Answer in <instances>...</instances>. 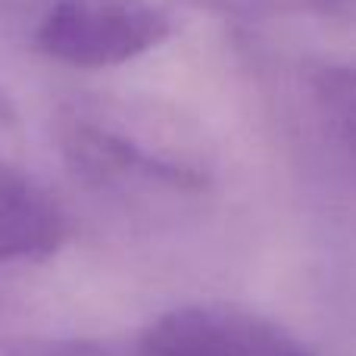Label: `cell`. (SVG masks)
<instances>
[{"instance_id":"obj_3","label":"cell","mask_w":356,"mask_h":356,"mask_svg":"<svg viewBox=\"0 0 356 356\" xmlns=\"http://www.w3.org/2000/svg\"><path fill=\"white\" fill-rule=\"evenodd\" d=\"M141 356H313L300 338L259 313L228 303H188L156 316Z\"/></svg>"},{"instance_id":"obj_8","label":"cell","mask_w":356,"mask_h":356,"mask_svg":"<svg viewBox=\"0 0 356 356\" xmlns=\"http://www.w3.org/2000/svg\"><path fill=\"white\" fill-rule=\"evenodd\" d=\"M338 3H347V0H334V6H338Z\"/></svg>"},{"instance_id":"obj_4","label":"cell","mask_w":356,"mask_h":356,"mask_svg":"<svg viewBox=\"0 0 356 356\" xmlns=\"http://www.w3.org/2000/svg\"><path fill=\"white\" fill-rule=\"evenodd\" d=\"M69 234L60 200L0 147V263H38L54 257Z\"/></svg>"},{"instance_id":"obj_2","label":"cell","mask_w":356,"mask_h":356,"mask_svg":"<svg viewBox=\"0 0 356 356\" xmlns=\"http://www.w3.org/2000/svg\"><path fill=\"white\" fill-rule=\"evenodd\" d=\"M63 150L75 172L100 184H156L169 191H203L207 169L184 150L163 144L138 122L97 106H79L63 116Z\"/></svg>"},{"instance_id":"obj_5","label":"cell","mask_w":356,"mask_h":356,"mask_svg":"<svg viewBox=\"0 0 356 356\" xmlns=\"http://www.w3.org/2000/svg\"><path fill=\"white\" fill-rule=\"evenodd\" d=\"M313 91L328 129L356 169V66H322L313 75Z\"/></svg>"},{"instance_id":"obj_1","label":"cell","mask_w":356,"mask_h":356,"mask_svg":"<svg viewBox=\"0 0 356 356\" xmlns=\"http://www.w3.org/2000/svg\"><path fill=\"white\" fill-rule=\"evenodd\" d=\"M169 16L150 0H38L29 19L31 47L75 69H110L154 50Z\"/></svg>"},{"instance_id":"obj_7","label":"cell","mask_w":356,"mask_h":356,"mask_svg":"<svg viewBox=\"0 0 356 356\" xmlns=\"http://www.w3.org/2000/svg\"><path fill=\"white\" fill-rule=\"evenodd\" d=\"M319 3H325V6H334V0H319Z\"/></svg>"},{"instance_id":"obj_6","label":"cell","mask_w":356,"mask_h":356,"mask_svg":"<svg viewBox=\"0 0 356 356\" xmlns=\"http://www.w3.org/2000/svg\"><path fill=\"white\" fill-rule=\"evenodd\" d=\"M16 135H19V125H16V110H13V104L6 100L3 88H0V147L6 150H16L13 144H16Z\"/></svg>"}]
</instances>
